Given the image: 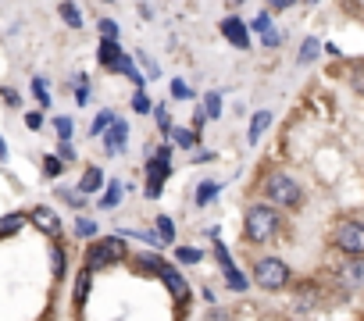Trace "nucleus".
I'll return each mask as SVG.
<instances>
[{"label":"nucleus","mask_w":364,"mask_h":321,"mask_svg":"<svg viewBox=\"0 0 364 321\" xmlns=\"http://www.w3.org/2000/svg\"><path fill=\"white\" fill-rule=\"evenodd\" d=\"M154 114H157V125L168 132V129H171V114H168V107H154Z\"/></svg>","instance_id":"nucleus-29"},{"label":"nucleus","mask_w":364,"mask_h":321,"mask_svg":"<svg viewBox=\"0 0 364 321\" xmlns=\"http://www.w3.org/2000/svg\"><path fill=\"white\" fill-rule=\"evenodd\" d=\"M353 86H357L360 93H364V72H357V75H353Z\"/></svg>","instance_id":"nucleus-37"},{"label":"nucleus","mask_w":364,"mask_h":321,"mask_svg":"<svg viewBox=\"0 0 364 321\" xmlns=\"http://www.w3.org/2000/svg\"><path fill=\"white\" fill-rule=\"evenodd\" d=\"M157 271H161V278H164V285L171 289V296H175L178 303H186V300H190V285H186V278H182V275H178L175 268H164V264H161Z\"/></svg>","instance_id":"nucleus-6"},{"label":"nucleus","mask_w":364,"mask_h":321,"mask_svg":"<svg viewBox=\"0 0 364 321\" xmlns=\"http://www.w3.org/2000/svg\"><path fill=\"white\" fill-rule=\"evenodd\" d=\"M268 125H272V114H268V111H257V114H254V121H250V143H254V139H261Z\"/></svg>","instance_id":"nucleus-13"},{"label":"nucleus","mask_w":364,"mask_h":321,"mask_svg":"<svg viewBox=\"0 0 364 321\" xmlns=\"http://www.w3.org/2000/svg\"><path fill=\"white\" fill-rule=\"evenodd\" d=\"M125 136H129V129H125V121H118V118H111V132L104 136V146H107L111 153H118V150H125Z\"/></svg>","instance_id":"nucleus-9"},{"label":"nucleus","mask_w":364,"mask_h":321,"mask_svg":"<svg viewBox=\"0 0 364 321\" xmlns=\"http://www.w3.org/2000/svg\"><path fill=\"white\" fill-rule=\"evenodd\" d=\"M318 50H321V47H318V40H304V47H300V61H304V65H307V61H314V58H318Z\"/></svg>","instance_id":"nucleus-22"},{"label":"nucleus","mask_w":364,"mask_h":321,"mask_svg":"<svg viewBox=\"0 0 364 321\" xmlns=\"http://www.w3.org/2000/svg\"><path fill=\"white\" fill-rule=\"evenodd\" d=\"M171 136H175V143H178V146H193V143H197L193 129H171Z\"/></svg>","instance_id":"nucleus-21"},{"label":"nucleus","mask_w":364,"mask_h":321,"mask_svg":"<svg viewBox=\"0 0 364 321\" xmlns=\"http://www.w3.org/2000/svg\"><path fill=\"white\" fill-rule=\"evenodd\" d=\"M29 218H33V225H36L40 232H47V236H58V232H61V222H58V214H54L50 207H36Z\"/></svg>","instance_id":"nucleus-8"},{"label":"nucleus","mask_w":364,"mask_h":321,"mask_svg":"<svg viewBox=\"0 0 364 321\" xmlns=\"http://www.w3.org/2000/svg\"><path fill=\"white\" fill-rule=\"evenodd\" d=\"M107 125H111V111H104V114H100V118L93 121V129H90V132H93V136H100V132H104Z\"/></svg>","instance_id":"nucleus-30"},{"label":"nucleus","mask_w":364,"mask_h":321,"mask_svg":"<svg viewBox=\"0 0 364 321\" xmlns=\"http://www.w3.org/2000/svg\"><path fill=\"white\" fill-rule=\"evenodd\" d=\"M275 232H279V214L272 207L257 204V207L247 211V239L250 243H268Z\"/></svg>","instance_id":"nucleus-1"},{"label":"nucleus","mask_w":364,"mask_h":321,"mask_svg":"<svg viewBox=\"0 0 364 321\" xmlns=\"http://www.w3.org/2000/svg\"><path fill=\"white\" fill-rule=\"evenodd\" d=\"M33 89H36V97H40V104H43V107H47V89H43V82H40V79H36V82H33Z\"/></svg>","instance_id":"nucleus-34"},{"label":"nucleus","mask_w":364,"mask_h":321,"mask_svg":"<svg viewBox=\"0 0 364 321\" xmlns=\"http://www.w3.org/2000/svg\"><path fill=\"white\" fill-rule=\"evenodd\" d=\"M118 257H122V239H100V243L90 246V271H97V268H104Z\"/></svg>","instance_id":"nucleus-5"},{"label":"nucleus","mask_w":364,"mask_h":321,"mask_svg":"<svg viewBox=\"0 0 364 321\" xmlns=\"http://www.w3.org/2000/svg\"><path fill=\"white\" fill-rule=\"evenodd\" d=\"M215 193H218V186H215V183H204V186L197 190V204H211Z\"/></svg>","instance_id":"nucleus-24"},{"label":"nucleus","mask_w":364,"mask_h":321,"mask_svg":"<svg viewBox=\"0 0 364 321\" xmlns=\"http://www.w3.org/2000/svg\"><path fill=\"white\" fill-rule=\"evenodd\" d=\"M86 97H90V86H86V82H82V86H79V89H75V100H79V104H86Z\"/></svg>","instance_id":"nucleus-36"},{"label":"nucleus","mask_w":364,"mask_h":321,"mask_svg":"<svg viewBox=\"0 0 364 321\" xmlns=\"http://www.w3.org/2000/svg\"><path fill=\"white\" fill-rule=\"evenodd\" d=\"M339 282L350 285V289L364 285V261H350V264H343V268H339Z\"/></svg>","instance_id":"nucleus-10"},{"label":"nucleus","mask_w":364,"mask_h":321,"mask_svg":"<svg viewBox=\"0 0 364 321\" xmlns=\"http://www.w3.org/2000/svg\"><path fill=\"white\" fill-rule=\"evenodd\" d=\"M254 29H257V33H268V29H272V15H268V11L257 15V18H254Z\"/></svg>","instance_id":"nucleus-32"},{"label":"nucleus","mask_w":364,"mask_h":321,"mask_svg":"<svg viewBox=\"0 0 364 321\" xmlns=\"http://www.w3.org/2000/svg\"><path fill=\"white\" fill-rule=\"evenodd\" d=\"M100 36H104V40H118V26H114L111 18H100Z\"/></svg>","instance_id":"nucleus-26"},{"label":"nucleus","mask_w":364,"mask_h":321,"mask_svg":"<svg viewBox=\"0 0 364 321\" xmlns=\"http://www.w3.org/2000/svg\"><path fill=\"white\" fill-rule=\"evenodd\" d=\"M65 271V257H61V250H54V275H61Z\"/></svg>","instance_id":"nucleus-35"},{"label":"nucleus","mask_w":364,"mask_h":321,"mask_svg":"<svg viewBox=\"0 0 364 321\" xmlns=\"http://www.w3.org/2000/svg\"><path fill=\"white\" fill-rule=\"evenodd\" d=\"M222 33H225V40H229L232 47H240V50H247V47H250L247 26H243L240 18H225V22H222Z\"/></svg>","instance_id":"nucleus-7"},{"label":"nucleus","mask_w":364,"mask_h":321,"mask_svg":"<svg viewBox=\"0 0 364 321\" xmlns=\"http://www.w3.org/2000/svg\"><path fill=\"white\" fill-rule=\"evenodd\" d=\"M336 246L346 257H364V225L360 222H343L336 229Z\"/></svg>","instance_id":"nucleus-4"},{"label":"nucleus","mask_w":364,"mask_h":321,"mask_svg":"<svg viewBox=\"0 0 364 321\" xmlns=\"http://www.w3.org/2000/svg\"><path fill=\"white\" fill-rule=\"evenodd\" d=\"M61 168H65V165H61V157H54V153L43 157V172H47V175H61Z\"/></svg>","instance_id":"nucleus-23"},{"label":"nucleus","mask_w":364,"mask_h":321,"mask_svg":"<svg viewBox=\"0 0 364 321\" xmlns=\"http://www.w3.org/2000/svg\"><path fill=\"white\" fill-rule=\"evenodd\" d=\"M100 183H104L100 168H90V172L82 175V193H97V190H100Z\"/></svg>","instance_id":"nucleus-16"},{"label":"nucleus","mask_w":364,"mask_h":321,"mask_svg":"<svg viewBox=\"0 0 364 321\" xmlns=\"http://www.w3.org/2000/svg\"><path fill=\"white\" fill-rule=\"evenodd\" d=\"M204 257V250H197V246H178V261L182 264H197Z\"/></svg>","instance_id":"nucleus-18"},{"label":"nucleus","mask_w":364,"mask_h":321,"mask_svg":"<svg viewBox=\"0 0 364 321\" xmlns=\"http://www.w3.org/2000/svg\"><path fill=\"white\" fill-rule=\"evenodd\" d=\"M61 18H65L68 29H82V11L75 4H61Z\"/></svg>","instance_id":"nucleus-14"},{"label":"nucleus","mask_w":364,"mask_h":321,"mask_svg":"<svg viewBox=\"0 0 364 321\" xmlns=\"http://www.w3.org/2000/svg\"><path fill=\"white\" fill-rule=\"evenodd\" d=\"M208 114H211V118L222 114V97H218V93H208Z\"/></svg>","instance_id":"nucleus-27"},{"label":"nucleus","mask_w":364,"mask_h":321,"mask_svg":"<svg viewBox=\"0 0 364 321\" xmlns=\"http://www.w3.org/2000/svg\"><path fill=\"white\" fill-rule=\"evenodd\" d=\"M54 129H58V136H61L65 143L72 139V121H68V118H58V121H54Z\"/></svg>","instance_id":"nucleus-28"},{"label":"nucleus","mask_w":364,"mask_h":321,"mask_svg":"<svg viewBox=\"0 0 364 321\" xmlns=\"http://www.w3.org/2000/svg\"><path fill=\"white\" fill-rule=\"evenodd\" d=\"M22 225H26V214H4V218H0V236H11Z\"/></svg>","instance_id":"nucleus-15"},{"label":"nucleus","mask_w":364,"mask_h":321,"mask_svg":"<svg viewBox=\"0 0 364 321\" xmlns=\"http://www.w3.org/2000/svg\"><path fill=\"white\" fill-rule=\"evenodd\" d=\"M264 43H268V47H279V43H282V36H279L275 29H268V33H264Z\"/></svg>","instance_id":"nucleus-33"},{"label":"nucleus","mask_w":364,"mask_h":321,"mask_svg":"<svg viewBox=\"0 0 364 321\" xmlns=\"http://www.w3.org/2000/svg\"><path fill=\"white\" fill-rule=\"evenodd\" d=\"M118 204H122V186H118V183H111V190H107V197L100 200V207H107V211H111V207H118Z\"/></svg>","instance_id":"nucleus-20"},{"label":"nucleus","mask_w":364,"mask_h":321,"mask_svg":"<svg viewBox=\"0 0 364 321\" xmlns=\"http://www.w3.org/2000/svg\"><path fill=\"white\" fill-rule=\"evenodd\" d=\"M157 236H161V243H171V239H175V225H171V218H168V214H161V218H157Z\"/></svg>","instance_id":"nucleus-17"},{"label":"nucleus","mask_w":364,"mask_h":321,"mask_svg":"<svg viewBox=\"0 0 364 321\" xmlns=\"http://www.w3.org/2000/svg\"><path fill=\"white\" fill-rule=\"evenodd\" d=\"M0 160H8V143L0 139Z\"/></svg>","instance_id":"nucleus-38"},{"label":"nucleus","mask_w":364,"mask_h":321,"mask_svg":"<svg viewBox=\"0 0 364 321\" xmlns=\"http://www.w3.org/2000/svg\"><path fill=\"white\" fill-rule=\"evenodd\" d=\"M254 282H257L261 289H282V285L289 282V268H286L279 257H264V261H257V268H254Z\"/></svg>","instance_id":"nucleus-3"},{"label":"nucleus","mask_w":364,"mask_h":321,"mask_svg":"<svg viewBox=\"0 0 364 321\" xmlns=\"http://www.w3.org/2000/svg\"><path fill=\"white\" fill-rule=\"evenodd\" d=\"M132 111H136V114H146V111H154V104H150V97H146L143 89H136V97H132Z\"/></svg>","instance_id":"nucleus-19"},{"label":"nucleus","mask_w":364,"mask_h":321,"mask_svg":"<svg viewBox=\"0 0 364 321\" xmlns=\"http://www.w3.org/2000/svg\"><path fill=\"white\" fill-rule=\"evenodd\" d=\"M86 296H90V271H82V275H79V282H75V300L82 303Z\"/></svg>","instance_id":"nucleus-25"},{"label":"nucleus","mask_w":364,"mask_h":321,"mask_svg":"<svg viewBox=\"0 0 364 321\" xmlns=\"http://www.w3.org/2000/svg\"><path fill=\"white\" fill-rule=\"evenodd\" d=\"M236 4H243V0H236Z\"/></svg>","instance_id":"nucleus-39"},{"label":"nucleus","mask_w":364,"mask_h":321,"mask_svg":"<svg viewBox=\"0 0 364 321\" xmlns=\"http://www.w3.org/2000/svg\"><path fill=\"white\" fill-rule=\"evenodd\" d=\"M264 193H268V200L272 204H282V207H296L300 204V186L289 179V175H282V172H275V175H268V183H264Z\"/></svg>","instance_id":"nucleus-2"},{"label":"nucleus","mask_w":364,"mask_h":321,"mask_svg":"<svg viewBox=\"0 0 364 321\" xmlns=\"http://www.w3.org/2000/svg\"><path fill=\"white\" fill-rule=\"evenodd\" d=\"M75 232H79V236H93V232H97V222H90V218H79Z\"/></svg>","instance_id":"nucleus-31"},{"label":"nucleus","mask_w":364,"mask_h":321,"mask_svg":"<svg viewBox=\"0 0 364 321\" xmlns=\"http://www.w3.org/2000/svg\"><path fill=\"white\" fill-rule=\"evenodd\" d=\"M118 54H122V47H118V40H104V43H100V50H97V61H100L104 68H111Z\"/></svg>","instance_id":"nucleus-12"},{"label":"nucleus","mask_w":364,"mask_h":321,"mask_svg":"<svg viewBox=\"0 0 364 321\" xmlns=\"http://www.w3.org/2000/svg\"><path fill=\"white\" fill-rule=\"evenodd\" d=\"M218 261H222V268H225V275H229V285H232V289H247V278L236 271V264H232V257H229L225 246H218Z\"/></svg>","instance_id":"nucleus-11"}]
</instances>
